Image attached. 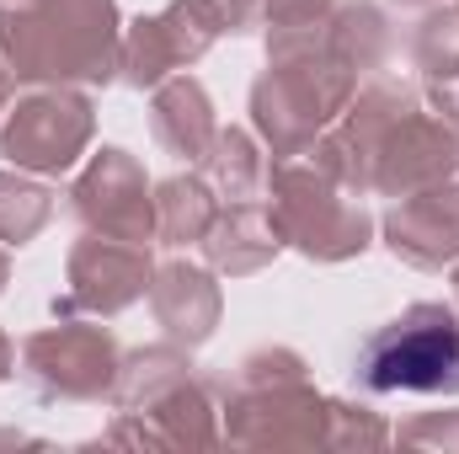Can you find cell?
Instances as JSON below:
<instances>
[{
	"label": "cell",
	"instance_id": "6da1fadb",
	"mask_svg": "<svg viewBox=\"0 0 459 454\" xmlns=\"http://www.w3.org/2000/svg\"><path fill=\"white\" fill-rule=\"evenodd\" d=\"M374 390H455L459 385V332L449 321L385 332L368 353Z\"/></svg>",
	"mask_w": 459,
	"mask_h": 454
}]
</instances>
